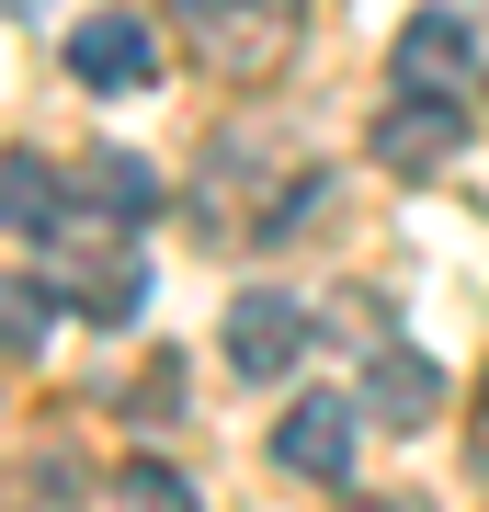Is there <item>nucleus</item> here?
Masks as SVG:
<instances>
[{
    "label": "nucleus",
    "instance_id": "1",
    "mask_svg": "<svg viewBox=\"0 0 489 512\" xmlns=\"http://www.w3.org/2000/svg\"><path fill=\"white\" fill-rule=\"evenodd\" d=\"M387 80H399V92H421V103H467V80H478L467 12H410L399 46H387Z\"/></svg>",
    "mask_w": 489,
    "mask_h": 512
},
{
    "label": "nucleus",
    "instance_id": "2",
    "mask_svg": "<svg viewBox=\"0 0 489 512\" xmlns=\"http://www.w3.org/2000/svg\"><path fill=\"white\" fill-rule=\"evenodd\" d=\"M217 353H228V376H251V387H262V376H285L296 353H308V308H296L285 285H251V296L228 308Z\"/></svg>",
    "mask_w": 489,
    "mask_h": 512
},
{
    "label": "nucleus",
    "instance_id": "3",
    "mask_svg": "<svg viewBox=\"0 0 489 512\" xmlns=\"http://www.w3.org/2000/svg\"><path fill=\"white\" fill-rule=\"evenodd\" d=\"M353 444H364V399H285L273 421V467L296 478H353Z\"/></svg>",
    "mask_w": 489,
    "mask_h": 512
},
{
    "label": "nucleus",
    "instance_id": "4",
    "mask_svg": "<svg viewBox=\"0 0 489 512\" xmlns=\"http://www.w3.org/2000/svg\"><path fill=\"white\" fill-rule=\"evenodd\" d=\"M364 148H376V171H410V183H421V171H444L455 148H467V103L399 92V103H376V137H364Z\"/></svg>",
    "mask_w": 489,
    "mask_h": 512
},
{
    "label": "nucleus",
    "instance_id": "5",
    "mask_svg": "<svg viewBox=\"0 0 489 512\" xmlns=\"http://www.w3.org/2000/svg\"><path fill=\"white\" fill-rule=\"evenodd\" d=\"M69 80H91V92H148L160 80V35L137 12H91V23H69Z\"/></svg>",
    "mask_w": 489,
    "mask_h": 512
},
{
    "label": "nucleus",
    "instance_id": "6",
    "mask_svg": "<svg viewBox=\"0 0 489 512\" xmlns=\"http://www.w3.org/2000/svg\"><path fill=\"white\" fill-rule=\"evenodd\" d=\"M182 23H194L205 57H228V69H262V57H285V0H182Z\"/></svg>",
    "mask_w": 489,
    "mask_h": 512
},
{
    "label": "nucleus",
    "instance_id": "7",
    "mask_svg": "<svg viewBox=\"0 0 489 512\" xmlns=\"http://www.w3.org/2000/svg\"><path fill=\"white\" fill-rule=\"evenodd\" d=\"M364 410H376L387 433H421V421L444 410V376H433V353H410V342H376V353H364Z\"/></svg>",
    "mask_w": 489,
    "mask_h": 512
},
{
    "label": "nucleus",
    "instance_id": "8",
    "mask_svg": "<svg viewBox=\"0 0 489 512\" xmlns=\"http://www.w3.org/2000/svg\"><path fill=\"white\" fill-rule=\"evenodd\" d=\"M69 296H80V319H137L148 308V262L137 251H80V274H69Z\"/></svg>",
    "mask_w": 489,
    "mask_h": 512
},
{
    "label": "nucleus",
    "instance_id": "9",
    "mask_svg": "<svg viewBox=\"0 0 489 512\" xmlns=\"http://www.w3.org/2000/svg\"><path fill=\"white\" fill-rule=\"evenodd\" d=\"M57 217H69V183H57L46 160H23V148H12V160H0V228H23V239H46Z\"/></svg>",
    "mask_w": 489,
    "mask_h": 512
},
{
    "label": "nucleus",
    "instance_id": "10",
    "mask_svg": "<svg viewBox=\"0 0 489 512\" xmlns=\"http://www.w3.org/2000/svg\"><path fill=\"white\" fill-rule=\"evenodd\" d=\"M80 183H91V205H103V217H126V228H148V217H160V171H148L137 148H103Z\"/></svg>",
    "mask_w": 489,
    "mask_h": 512
},
{
    "label": "nucleus",
    "instance_id": "11",
    "mask_svg": "<svg viewBox=\"0 0 489 512\" xmlns=\"http://www.w3.org/2000/svg\"><path fill=\"white\" fill-rule=\"evenodd\" d=\"M103 512H194V478H182V467H160V456H137V467H114Z\"/></svg>",
    "mask_w": 489,
    "mask_h": 512
},
{
    "label": "nucleus",
    "instance_id": "12",
    "mask_svg": "<svg viewBox=\"0 0 489 512\" xmlns=\"http://www.w3.org/2000/svg\"><path fill=\"white\" fill-rule=\"evenodd\" d=\"M46 330H57V285L0 274V342H12V353H46Z\"/></svg>",
    "mask_w": 489,
    "mask_h": 512
},
{
    "label": "nucleus",
    "instance_id": "13",
    "mask_svg": "<svg viewBox=\"0 0 489 512\" xmlns=\"http://www.w3.org/2000/svg\"><path fill=\"white\" fill-rule=\"evenodd\" d=\"M467 444H478V478H489V387H478V433Z\"/></svg>",
    "mask_w": 489,
    "mask_h": 512
},
{
    "label": "nucleus",
    "instance_id": "14",
    "mask_svg": "<svg viewBox=\"0 0 489 512\" xmlns=\"http://www.w3.org/2000/svg\"><path fill=\"white\" fill-rule=\"evenodd\" d=\"M0 12H46V0H0Z\"/></svg>",
    "mask_w": 489,
    "mask_h": 512
},
{
    "label": "nucleus",
    "instance_id": "15",
    "mask_svg": "<svg viewBox=\"0 0 489 512\" xmlns=\"http://www.w3.org/2000/svg\"><path fill=\"white\" fill-rule=\"evenodd\" d=\"M353 512H387V501H353Z\"/></svg>",
    "mask_w": 489,
    "mask_h": 512
}]
</instances>
